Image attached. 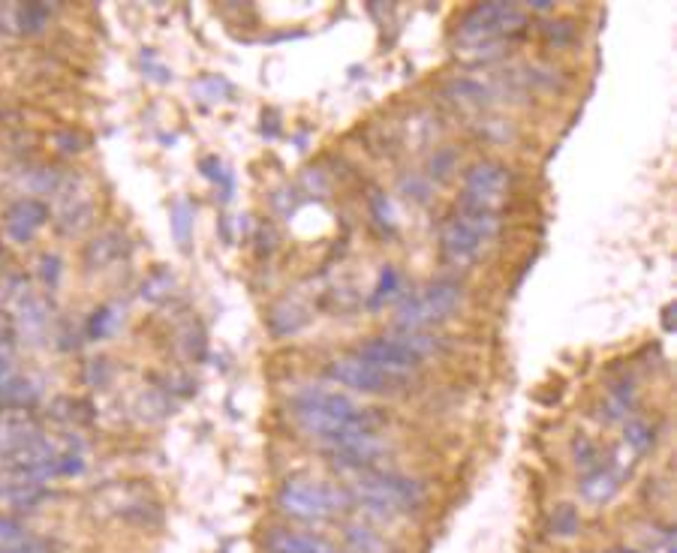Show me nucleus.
<instances>
[{
    "instance_id": "1",
    "label": "nucleus",
    "mask_w": 677,
    "mask_h": 553,
    "mask_svg": "<svg viewBox=\"0 0 677 553\" xmlns=\"http://www.w3.org/2000/svg\"><path fill=\"white\" fill-rule=\"evenodd\" d=\"M292 415L304 433L319 436L322 442L380 427V418L374 415V409H362L347 394L334 391V388H322V385L298 391L292 400Z\"/></svg>"
},
{
    "instance_id": "2",
    "label": "nucleus",
    "mask_w": 677,
    "mask_h": 553,
    "mask_svg": "<svg viewBox=\"0 0 677 553\" xmlns=\"http://www.w3.org/2000/svg\"><path fill=\"white\" fill-rule=\"evenodd\" d=\"M353 496H356V502H362L368 511H374L380 517L407 514L425 502V490L419 481L398 475V472H383V469L359 472V478L353 481Z\"/></svg>"
},
{
    "instance_id": "3",
    "label": "nucleus",
    "mask_w": 677,
    "mask_h": 553,
    "mask_svg": "<svg viewBox=\"0 0 677 553\" xmlns=\"http://www.w3.org/2000/svg\"><path fill=\"white\" fill-rule=\"evenodd\" d=\"M497 232V214L488 208H473V205H461L440 232V244L446 259L464 265L473 262L479 256V250L485 247V241H491Z\"/></svg>"
},
{
    "instance_id": "4",
    "label": "nucleus",
    "mask_w": 677,
    "mask_h": 553,
    "mask_svg": "<svg viewBox=\"0 0 677 553\" xmlns=\"http://www.w3.org/2000/svg\"><path fill=\"white\" fill-rule=\"evenodd\" d=\"M524 22H527V16L512 4H485L464 16V22L458 28V43L470 52H479V49L497 46L500 37L524 28Z\"/></svg>"
},
{
    "instance_id": "5",
    "label": "nucleus",
    "mask_w": 677,
    "mask_h": 553,
    "mask_svg": "<svg viewBox=\"0 0 677 553\" xmlns=\"http://www.w3.org/2000/svg\"><path fill=\"white\" fill-rule=\"evenodd\" d=\"M344 496L331 490L322 481H310V478H292L280 487L277 493V505L283 514L295 517V520H307V523H319L328 520L341 511Z\"/></svg>"
},
{
    "instance_id": "6",
    "label": "nucleus",
    "mask_w": 677,
    "mask_h": 553,
    "mask_svg": "<svg viewBox=\"0 0 677 553\" xmlns=\"http://www.w3.org/2000/svg\"><path fill=\"white\" fill-rule=\"evenodd\" d=\"M461 304V289L458 283L452 280H437L434 286H428L425 292L407 298L401 307H398V328L404 331H419L425 325H434V322H443L449 319Z\"/></svg>"
},
{
    "instance_id": "7",
    "label": "nucleus",
    "mask_w": 677,
    "mask_h": 553,
    "mask_svg": "<svg viewBox=\"0 0 677 553\" xmlns=\"http://www.w3.org/2000/svg\"><path fill=\"white\" fill-rule=\"evenodd\" d=\"M325 373H328V379H334L337 385H347V388L362 391V394H386V391H392V388L401 382L398 376H392V373H386V370L368 364V361L359 358V355L334 358V361L328 364Z\"/></svg>"
},
{
    "instance_id": "8",
    "label": "nucleus",
    "mask_w": 677,
    "mask_h": 553,
    "mask_svg": "<svg viewBox=\"0 0 677 553\" xmlns=\"http://www.w3.org/2000/svg\"><path fill=\"white\" fill-rule=\"evenodd\" d=\"M506 184H509V175H506L503 166H497V163H476L467 172V178H464V199H461V205L494 211V205L506 193Z\"/></svg>"
},
{
    "instance_id": "9",
    "label": "nucleus",
    "mask_w": 677,
    "mask_h": 553,
    "mask_svg": "<svg viewBox=\"0 0 677 553\" xmlns=\"http://www.w3.org/2000/svg\"><path fill=\"white\" fill-rule=\"evenodd\" d=\"M356 355L365 358L368 364H374V367H380V370L398 376V379H401L404 373L416 370L419 361H422L401 337H377V340H368Z\"/></svg>"
},
{
    "instance_id": "10",
    "label": "nucleus",
    "mask_w": 677,
    "mask_h": 553,
    "mask_svg": "<svg viewBox=\"0 0 677 553\" xmlns=\"http://www.w3.org/2000/svg\"><path fill=\"white\" fill-rule=\"evenodd\" d=\"M46 223H49V205L43 199H19L4 214V229L19 244H28Z\"/></svg>"
},
{
    "instance_id": "11",
    "label": "nucleus",
    "mask_w": 677,
    "mask_h": 553,
    "mask_svg": "<svg viewBox=\"0 0 677 553\" xmlns=\"http://www.w3.org/2000/svg\"><path fill=\"white\" fill-rule=\"evenodd\" d=\"M34 439H40V427L31 418H7L0 421V460H10L22 448H28Z\"/></svg>"
},
{
    "instance_id": "12",
    "label": "nucleus",
    "mask_w": 677,
    "mask_h": 553,
    "mask_svg": "<svg viewBox=\"0 0 677 553\" xmlns=\"http://www.w3.org/2000/svg\"><path fill=\"white\" fill-rule=\"evenodd\" d=\"M268 553H337L328 541L304 532H289V529H274L265 541Z\"/></svg>"
},
{
    "instance_id": "13",
    "label": "nucleus",
    "mask_w": 677,
    "mask_h": 553,
    "mask_svg": "<svg viewBox=\"0 0 677 553\" xmlns=\"http://www.w3.org/2000/svg\"><path fill=\"white\" fill-rule=\"evenodd\" d=\"M617 490H620V475H617L614 469H608V466L593 469V472L581 481V496H584L587 502H593V505L608 502Z\"/></svg>"
},
{
    "instance_id": "14",
    "label": "nucleus",
    "mask_w": 677,
    "mask_h": 553,
    "mask_svg": "<svg viewBox=\"0 0 677 553\" xmlns=\"http://www.w3.org/2000/svg\"><path fill=\"white\" fill-rule=\"evenodd\" d=\"M304 322H307V316H304L298 307H292V304H280V307H274L271 316H268V325H271V331H274L277 337L295 334Z\"/></svg>"
},
{
    "instance_id": "15",
    "label": "nucleus",
    "mask_w": 677,
    "mask_h": 553,
    "mask_svg": "<svg viewBox=\"0 0 677 553\" xmlns=\"http://www.w3.org/2000/svg\"><path fill=\"white\" fill-rule=\"evenodd\" d=\"M172 232L181 247H190V232H193V205L190 202H175L172 205Z\"/></svg>"
},
{
    "instance_id": "16",
    "label": "nucleus",
    "mask_w": 677,
    "mask_h": 553,
    "mask_svg": "<svg viewBox=\"0 0 677 553\" xmlns=\"http://www.w3.org/2000/svg\"><path fill=\"white\" fill-rule=\"evenodd\" d=\"M121 310L118 307H100L94 316H91V325H88V334L94 337V340H103V337H109L118 325H121V319L124 316H118Z\"/></svg>"
},
{
    "instance_id": "17",
    "label": "nucleus",
    "mask_w": 677,
    "mask_h": 553,
    "mask_svg": "<svg viewBox=\"0 0 677 553\" xmlns=\"http://www.w3.org/2000/svg\"><path fill=\"white\" fill-rule=\"evenodd\" d=\"M347 541L353 544L356 553H383L386 544L377 532H371L368 526H350L347 529Z\"/></svg>"
},
{
    "instance_id": "18",
    "label": "nucleus",
    "mask_w": 677,
    "mask_h": 553,
    "mask_svg": "<svg viewBox=\"0 0 677 553\" xmlns=\"http://www.w3.org/2000/svg\"><path fill=\"white\" fill-rule=\"evenodd\" d=\"M46 22H49V10L46 7H19L16 10V25L25 31V34H37V31H43L46 28Z\"/></svg>"
},
{
    "instance_id": "19",
    "label": "nucleus",
    "mask_w": 677,
    "mask_h": 553,
    "mask_svg": "<svg viewBox=\"0 0 677 553\" xmlns=\"http://www.w3.org/2000/svg\"><path fill=\"white\" fill-rule=\"evenodd\" d=\"M193 91L199 94V100H205V103H217V100H223V97L232 91V85H229L226 79H220V76H202V79L193 85Z\"/></svg>"
},
{
    "instance_id": "20",
    "label": "nucleus",
    "mask_w": 677,
    "mask_h": 553,
    "mask_svg": "<svg viewBox=\"0 0 677 553\" xmlns=\"http://www.w3.org/2000/svg\"><path fill=\"white\" fill-rule=\"evenodd\" d=\"M115 241H118L115 232L97 238V241L88 247V262H91V265H106L109 259H115V256H118V244H115Z\"/></svg>"
},
{
    "instance_id": "21",
    "label": "nucleus",
    "mask_w": 677,
    "mask_h": 553,
    "mask_svg": "<svg viewBox=\"0 0 677 553\" xmlns=\"http://www.w3.org/2000/svg\"><path fill=\"white\" fill-rule=\"evenodd\" d=\"M172 274L169 271H157V274H151L145 283H142V298L145 301H163L166 295H169V289H172Z\"/></svg>"
},
{
    "instance_id": "22",
    "label": "nucleus",
    "mask_w": 677,
    "mask_h": 553,
    "mask_svg": "<svg viewBox=\"0 0 677 553\" xmlns=\"http://www.w3.org/2000/svg\"><path fill=\"white\" fill-rule=\"evenodd\" d=\"M22 325H25V331H31V334H40V331L46 328V310H43V304H40L37 298H28V301L22 304Z\"/></svg>"
},
{
    "instance_id": "23",
    "label": "nucleus",
    "mask_w": 677,
    "mask_h": 553,
    "mask_svg": "<svg viewBox=\"0 0 677 553\" xmlns=\"http://www.w3.org/2000/svg\"><path fill=\"white\" fill-rule=\"evenodd\" d=\"M551 529H554L557 535H563V538L575 535V532H578V511H575L572 505H560V508L554 511V517H551Z\"/></svg>"
},
{
    "instance_id": "24",
    "label": "nucleus",
    "mask_w": 677,
    "mask_h": 553,
    "mask_svg": "<svg viewBox=\"0 0 677 553\" xmlns=\"http://www.w3.org/2000/svg\"><path fill=\"white\" fill-rule=\"evenodd\" d=\"M395 289H398V271H395V268H386V271L380 274V286H377V292H374L371 304H374V307H380L386 298H392V295H395Z\"/></svg>"
},
{
    "instance_id": "25",
    "label": "nucleus",
    "mask_w": 677,
    "mask_h": 553,
    "mask_svg": "<svg viewBox=\"0 0 677 553\" xmlns=\"http://www.w3.org/2000/svg\"><path fill=\"white\" fill-rule=\"evenodd\" d=\"M0 553H49V544L40 538H16L0 547Z\"/></svg>"
},
{
    "instance_id": "26",
    "label": "nucleus",
    "mask_w": 677,
    "mask_h": 553,
    "mask_svg": "<svg viewBox=\"0 0 677 553\" xmlns=\"http://www.w3.org/2000/svg\"><path fill=\"white\" fill-rule=\"evenodd\" d=\"M626 442L635 448V451H644L650 445V430L641 424V421H629L626 424Z\"/></svg>"
},
{
    "instance_id": "27",
    "label": "nucleus",
    "mask_w": 677,
    "mask_h": 553,
    "mask_svg": "<svg viewBox=\"0 0 677 553\" xmlns=\"http://www.w3.org/2000/svg\"><path fill=\"white\" fill-rule=\"evenodd\" d=\"M40 274H43V280L55 289V286H58V280H61V259H58V256H43V262H40Z\"/></svg>"
},
{
    "instance_id": "28",
    "label": "nucleus",
    "mask_w": 677,
    "mask_h": 553,
    "mask_svg": "<svg viewBox=\"0 0 677 553\" xmlns=\"http://www.w3.org/2000/svg\"><path fill=\"white\" fill-rule=\"evenodd\" d=\"M16 538H22V526H19L16 520L0 517V547L10 544V541H16Z\"/></svg>"
},
{
    "instance_id": "29",
    "label": "nucleus",
    "mask_w": 677,
    "mask_h": 553,
    "mask_svg": "<svg viewBox=\"0 0 677 553\" xmlns=\"http://www.w3.org/2000/svg\"><path fill=\"white\" fill-rule=\"evenodd\" d=\"M142 64H145V67H148V70L154 73V79H157V82H166V79H172V73H169L166 67H160V64L154 61V55H151V52H145V55H142Z\"/></svg>"
},
{
    "instance_id": "30",
    "label": "nucleus",
    "mask_w": 677,
    "mask_h": 553,
    "mask_svg": "<svg viewBox=\"0 0 677 553\" xmlns=\"http://www.w3.org/2000/svg\"><path fill=\"white\" fill-rule=\"evenodd\" d=\"M58 145H61V151L64 154H76V151H82L79 145H82V139L79 136H73V133H61L58 136Z\"/></svg>"
}]
</instances>
